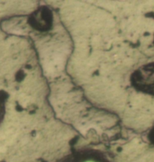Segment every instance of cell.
I'll return each instance as SVG.
<instances>
[{
  "label": "cell",
  "instance_id": "obj_1",
  "mask_svg": "<svg viewBox=\"0 0 154 162\" xmlns=\"http://www.w3.org/2000/svg\"><path fill=\"white\" fill-rule=\"evenodd\" d=\"M135 83L141 91L154 96V62L139 69L135 76Z\"/></svg>",
  "mask_w": 154,
  "mask_h": 162
},
{
  "label": "cell",
  "instance_id": "obj_2",
  "mask_svg": "<svg viewBox=\"0 0 154 162\" xmlns=\"http://www.w3.org/2000/svg\"><path fill=\"white\" fill-rule=\"evenodd\" d=\"M83 162H98V161H95V160H86Z\"/></svg>",
  "mask_w": 154,
  "mask_h": 162
}]
</instances>
